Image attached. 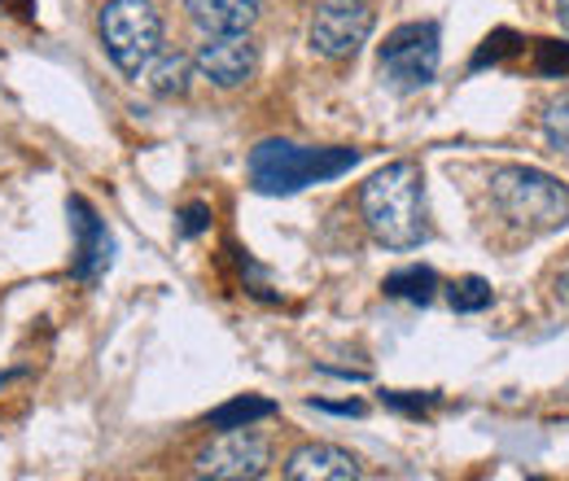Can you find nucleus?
<instances>
[{
	"mask_svg": "<svg viewBox=\"0 0 569 481\" xmlns=\"http://www.w3.org/2000/svg\"><path fill=\"white\" fill-rule=\"evenodd\" d=\"M447 298H451V311H460V315H478V311H487V307L496 302V293H491V284H487L482 275H465V280H456Z\"/></svg>",
	"mask_w": 569,
	"mask_h": 481,
	"instance_id": "15",
	"label": "nucleus"
},
{
	"mask_svg": "<svg viewBox=\"0 0 569 481\" xmlns=\"http://www.w3.org/2000/svg\"><path fill=\"white\" fill-rule=\"evenodd\" d=\"M193 58H184V53H158L149 67H144V83H149V92L153 97H184L189 88H193Z\"/></svg>",
	"mask_w": 569,
	"mask_h": 481,
	"instance_id": "12",
	"label": "nucleus"
},
{
	"mask_svg": "<svg viewBox=\"0 0 569 481\" xmlns=\"http://www.w3.org/2000/svg\"><path fill=\"white\" fill-rule=\"evenodd\" d=\"M372 27H377V13L368 9V0H325L316 9V18H311L307 40H311V49L320 58L351 62L359 49L368 44Z\"/></svg>",
	"mask_w": 569,
	"mask_h": 481,
	"instance_id": "6",
	"label": "nucleus"
},
{
	"mask_svg": "<svg viewBox=\"0 0 569 481\" xmlns=\"http://www.w3.org/2000/svg\"><path fill=\"white\" fill-rule=\"evenodd\" d=\"M268 415H277V403H272V399L241 394V399H232V403L214 408L211 429H254V424H259V420H268Z\"/></svg>",
	"mask_w": 569,
	"mask_h": 481,
	"instance_id": "14",
	"label": "nucleus"
},
{
	"mask_svg": "<svg viewBox=\"0 0 569 481\" xmlns=\"http://www.w3.org/2000/svg\"><path fill=\"white\" fill-rule=\"evenodd\" d=\"M207 228H211V207L193 202V207L180 214V232H184V237H198V232H207Z\"/></svg>",
	"mask_w": 569,
	"mask_h": 481,
	"instance_id": "18",
	"label": "nucleus"
},
{
	"mask_svg": "<svg viewBox=\"0 0 569 481\" xmlns=\"http://www.w3.org/2000/svg\"><path fill=\"white\" fill-rule=\"evenodd\" d=\"M491 202L526 237H548L569 223V189L535 167H499L491 176Z\"/></svg>",
	"mask_w": 569,
	"mask_h": 481,
	"instance_id": "3",
	"label": "nucleus"
},
{
	"mask_svg": "<svg viewBox=\"0 0 569 481\" xmlns=\"http://www.w3.org/2000/svg\"><path fill=\"white\" fill-rule=\"evenodd\" d=\"M543 137H548V144L557 153L569 158V92H561L557 101H548V110H543Z\"/></svg>",
	"mask_w": 569,
	"mask_h": 481,
	"instance_id": "16",
	"label": "nucleus"
},
{
	"mask_svg": "<svg viewBox=\"0 0 569 481\" xmlns=\"http://www.w3.org/2000/svg\"><path fill=\"white\" fill-rule=\"evenodd\" d=\"M539 70H543V74H566L569 44H539Z\"/></svg>",
	"mask_w": 569,
	"mask_h": 481,
	"instance_id": "17",
	"label": "nucleus"
},
{
	"mask_svg": "<svg viewBox=\"0 0 569 481\" xmlns=\"http://www.w3.org/2000/svg\"><path fill=\"white\" fill-rule=\"evenodd\" d=\"M429 403H433V394H403V390H386V408H395V412H426Z\"/></svg>",
	"mask_w": 569,
	"mask_h": 481,
	"instance_id": "19",
	"label": "nucleus"
},
{
	"mask_svg": "<svg viewBox=\"0 0 569 481\" xmlns=\"http://www.w3.org/2000/svg\"><path fill=\"white\" fill-rule=\"evenodd\" d=\"M97 27L110 62L128 79H141L144 67L162 53V18L149 0H106Z\"/></svg>",
	"mask_w": 569,
	"mask_h": 481,
	"instance_id": "4",
	"label": "nucleus"
},
{
	"mask_svg": "<svg viewBox=\"0 0 569 481\" xmlns=\"http://www.w3.org/2000/svg\"><path fill=\"white\" fill-rule=\"evenodd\" d=\"M359 210L377 245L386 250H417L429 241L426 176L417 162H390L359 189Z\"/></svg>",
	"mask_w": 569,
	"mask_h": 481,
	"instance_id": "1",
	"label": "nucleus"
},
{
	"mask_svg": "<svg viewBox=\"0 0 569 481\" xmlns=\"http://www.w3.org/2000/svg\"><path fill=\"white\" fill-rule=\"evenodd\" d=\"M268 469H272V447L250 429H219V438L198 455V478L214 481H259L268 478Z\"/></svg>",
	"mask_w": 569,
	"mask_h": 481,
	"instance_id": "7",
	"label": "nucleus"
},
{
	"mask_svg": "<svg viewBox=\"0 0 569 481\" xmlns=\"http://www.w3.org/2000/svg\"><path fill=\"white\" fill-rule=\"evenodd\" d=\"M284 478L289 481H356V478H363V464H359L351 451L333 447V442H307V447H298V451L284 460Z\"/></svg>",
	"mask_w": 569,
	"mask_h": 481,
	"instance_id": "10",
	"label": "nucleus"
},
{
	"mask_svg": "<svg viewBox=\"0 0 569 481\" xmlns=\"http://www.w3.org/2000/svg\"><path fill=\"white\" fill-rule=\"evenodd\" d=\"M193 70H198L202 79H211L214 88L232 92V88H241V83L254 79V70H259V49L250 44V31H246V36H207V40L198 44V53H193Z\"/></svg>",
	"mask_w": 569,
	"mask_h": 481,
	"instance_id": "9",
	"label": "nucleus"
},
{
	"mask_svg": "<svg viewBox=\"0 0 569 481\" xmlns=\"http://www.w3.org/2000/svg\"><path fill=\"white\" fill-rule=\"evenodd\" d=\"M503 40H508V31H496V40H487V44L478 49V58H473V70L487 67V62H499V58H503Z\"/></svg>",
	"mask_w": 569,
	"mask_h": 481,
	"instance_id": "20",
	"label": "nucleus"
},
{
	"mask_svg": "<svg viewBox=\"0 0 569 481\" xmlns=\"http://www.w3.org/2000/svg\"><path fill=\"white\" fill-rule=\"evenodd\" d=\"M184 9L207 36H246L259 22L263 0H184Z\"/></svg>",
	"mask_w": 569,
	"mask_h": 481,
	"instance_id": "11",
	"label": "nucleus"
},
{
	"mask_svg": "<svg viewBox=\"0 0 569 481\" xmlns=\"http://www.w3.org/2000/svg\"><path fill=\"white\" fill-rule=\"evenodd\" d=\"M67 214H71V237H74L71 275L83 280V284H97L101 275L114 268V237H110L106 219L88 207L83 198H71Z\"/></svg>",
	"mask_w": 569,
	"mask_h": 481,
	"instance_id": "8",
	"label": "nucleus"
},
{
	"mask_svg": "<svg viewBox=\"0 0 569 481\" xmlns=\"http://www.w3.org/2000/svg\"><path fill=\"white\" fill-rule=\"evenodd\" d=\"M316 408L333 415H363V403H316Z\"/></svg>",
	"mask_w": 569,
	"mask_h": 481,
	"instance_id": "21",
	"label": "nucleus"
},
{
	"mask_svg": "<svg viewBox=\"0 0 569 481\" xmlns=\"http://www.w3.org/2000/svg\"><path fill=\"white\" fill-rule=\"evenodd\" d=\"M386 298H399V302H412V307H429L433 302V293H438V275L429 272V268H399V272L386 275Z\"/></svg>",
	"mask_w": 569,
	"mask_h": 481,
	"instance_id": "13",
	"label": "nucleus"
},
{
	"mask_svg": "<svg viewBox=\"0 0 569 481\" xmlns=\"http://www.w3.org/2000/svg\"><path fill=\"white\" fill-rule=\"evenodd\" d=\"M557 18H561V27L569 31V0H557Z\"/></svg>",
	"mask_w": 569,
	"mask_h": 481,
	"instance_id": "23",
	"label": "nucleus"
},
{
	"mask_svg": "<svg viewBox=\"0 0 569 481\" xmlns=\"http://www.w3.org/2000/svg\"><path fill=\"white\" fill-rule=\"evenodd\" d=\"M381 74L395 92H421L433 83L438 62H442V31L438 22H403L386 36L381 44Z\"/></svg>",
	"mask_w": 569,
	"mask_h": 481,
	"instance_id": "5",
	"label": "nucleus"
},
{
	"mask_svg": "<svg viewBox=\"0 0 569 481\" xmlns=\"http://www.w3.org/2000/svg\"><path fill=\"white\" fill-rule=\"evenodd\" d=\"M557 298H561V302L569 307V263L561 268V275H557Z\"/></svg>",
	"mask_w": 569,
	"mask_h": 481,
	"instance_id": "22",
	"label": "nucleus"
},
{
	"mask_svg": "<svg viewBox=\"0 0 569 481\" xmlns=\"http://www.w3.org/2000/svg\"><path fill=\"white\" fill-rule=\"evenodd\" d=\"M359 162V149H311L293 140H263L250 149V184L268 198H289L307 184L347 176Z\"/></svg>",
	"mask_w": 569,
	"mask_h": 481,
	"instance_id": "2",
	"label": "nucleus"
}]
</instances>
